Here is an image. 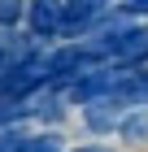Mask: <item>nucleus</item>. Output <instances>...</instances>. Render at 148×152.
I'll list each match as a JSON object with an SVG mask.
<instances>
[{
	"label": "nucleus",
	"mask_w": 148,
	"mask_h": 152,
	"mask_svg": "<svg viewBox=\"0 0 148 152\" xmlns=\"http://www.w3.org/2000/svg\"><path fill=\"white\" fill-rule=\"evenodd\" d=\"M100 52H96V44H66V48H57L52 57H48V83L57 87V83H74V78H83L87 70H96L100 65Z\"/></svg>",
	"instance_id": "nucleus-1"
},
{
	"label": "nucleus",
	"mask_w": 148,
	"mask_h": 152,
	"mask_svg": "<svg viewBox=\"0 0 148 152\" xmlns=\"http://www.w3.org/2000/svg\"><path fill=\"white\" fill-rule=\"evenodd\" d=\"M31 39H52L66 31V0H31L26 4Z\"/></svg>",
	"instance_id": "nucleus-2"
},
{
	"label": "nucleus",
	"mask_w": 148,
	"mask_h": 152,
	"mask_svg": "<svg viewBox=\"0 0 148 152\" xmlns=\"http://www.w3.org/2000/svg\"><path fill=\"white\" fill-rule=\"evenodd\" d=\"M113 100L122 109H148V65L122 70V78H118V87H113Z\"/></svg>",
	"instance_id": "nucleus-3"
},
{
	"label": "nucleus",
	"mask_w": 148,
	"mask_h": 152,
	"mask_svg": "<svg viewBox=\"0 0 148 152\" xmlns=\"http://www.w3.org/2000/svg\"><path fill=\"white\" fill-rule=\"evenodd\" d=\"M105 4L109 0H66V31L61 35H87L105 18Z\"/></svg>",
	"instance_id": "nucleus-4"
},
{
	"label": "nucleus",
	"mask_w": 148,
	"mask_h": 152,
	"mask_svg": "<svg viewBox=\"0 0 148 152\" xmlns=\"http://www.w3.org/2000/svg\"><path fill=\"white\" fill-rule=\"evenodd\" d=\"M126 113H131V109H122L113 96H105V100H96V104L83 109V122H87V130H96V135H109V130L122 126Z\"/></svg>",
	"instance_id": "nucleus-5"
},
{
	"label": "nucleus",
	"mask_w": 148,
	"mask_h": 152,
	"mask_svg": "<svg viewBox=\"0 0 148 152\" xmlns=\"http://www.w3.org/2000/svg\"><path fill=\"white\" fill-rule=\"evenodd\" d=\"M118 135H122V143H135V148H144V143H148V109H131V113L122 117Z\"/></svg>",
	"instance_id": "nucleus-6"
},
{
	"label": "nucleus",
	"mask_w": 148,
	"mask_h": 152,
	"mask_svg": "<svg viewBox=\"0 0 148 152\" xmlns=\"http://www.w3.org/2000/svg\"><path fill=\"white\" fill-rule=\"evenodd\" d=\"M26 139H31V135H22L18 126H4V130H0V152H22Z\"/></svg>",
	"instance_id": "nucleus-7"
},
{
	"label": "nucleus",
	"mask_w": 148,
	"mask_h": 152,
	"mask_svg": "<svg viewBox=\"0 0 148 152\" xmlns=\"http://www.w3.org/2000/svg\"><path fill=\"white\" fill-rule=\"evenodd\" d=\"M22 152H61V135H31Z\"/></svg>",
	"instance_id": "nucleus-8"
},
{
	"label": "nucleus",
	"mask_w": 148,
	"mask_h": 152,
	"mask_svg": "<svg viewBox=\"0 0 148 152\" xmlns=\"http://www.w3.org/2000/svg\"><path fill=\"white\" fill-rule=\"evenodd\" d=\"M22 13H26V4H22V0H0V26H13Z\"/></svg>",
	"instance_id": "nucleus-9"
},
{
	"label": "nucleus",
	"mask_w": 148,
	"mask_h": 152,
	"mask_svg": "<svg viewBox=\"0 0 148 152\" xmlns=\"http://www.w3.org/2000/svg\"><path fill=\"white\" fill-rule=\"evenodd\" d=\"M122 9H126V13H148V0H126Z\"/></svg>",
	"instance_id": "nucleus-10"
},
{
	"label": "nucleus",
	"mask_w": 148,
	"mask_h": 152,
	"mask_svg": "<svg viewBox=\"0 0 148 152\" xmlns=\"http://www.w3.org/2000/svg\"><path fill=\"white\" fill-rule=\"evenodd\" d=\"M74 152H109V148H100V143H83V148H74Z\"/></svg>",
	"instance_id": "nucleus-11"
}]
</instances>
